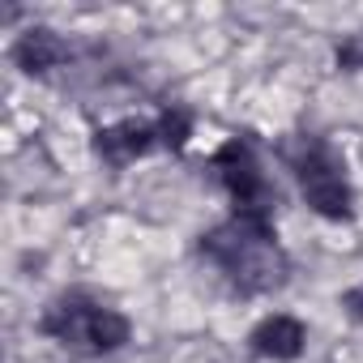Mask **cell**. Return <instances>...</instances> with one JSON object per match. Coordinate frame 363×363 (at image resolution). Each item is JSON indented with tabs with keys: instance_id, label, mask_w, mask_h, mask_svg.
<instances>
[{
	"instance_id": "8992f818",
	"label": "cell",
	"mask_w": 363,
	"mask_h": 363,
	"mask_svg": "<svg viewBox=\"0 0 363 363\" xmlns=\"http://www.w3.org/2000/svg\"><path fill=\"white\" fill-rule=\"evenodd\" d=\"M308 350V325L291 312H269L248 329V354L265 363H295Z\"/></svg>"
},
{
	"instance_id": "ba28073f",
	"label": "cell",
	"mask_w": 363,
	"mask_h": 363,
	"mask_svg": "<svg viewBox=\"0 0 363 363\" xmlns=\"http://www.w3.org/2000/svg\"><path fill=\"white\" fill-rule=\"evenodd\" d=\"M158 133H162V150H184L189 137H193V111L184 103H171L158 111Z\"/></svg>"
},
{
	"instance_id": "9c48e42d",
	"label": "cell",
	"mask_w": 363,
	"mask_h": 363,
	"mask_svg": "<svg viewBox=\"0 0 363 363\" xmlns=\"http://www.w3.org/2000/svg\"><path fill=\"white\" fill-rule=\"evenodd\" d=\"M337 69H346V73H363V35L342 39V48H337Z\"/></svg>"
},
{
	"instance_id": "3957f363",
	"label": "cell",
	"mask_w": 363,
	"mask_h": 363,
	"mask_svg": "<svg viewBox=\"0 0 363 363\" xmlns=\"http://www.w3.org/2000/svg\"><path fill=\"white\" fill-rule=\"evenodd\" d=\"M35 329L48 342H56L65 350H82V354H116L133 342V320L116 303H107V299H99L94 291H82V286L60 291L56 299H48Z\"/></svg>"
},
{
	"instance_id": "277c9868",
	"label": "cell",
	"mask_w": 363,
	"mask_h": 363,
	"mask_svg": "<svg viewBox=\"0 0 363 363\" xmlns=\"http://www.w3.org/2000/svg\"><path fill=\"white\" fill-rule=\"evenodd\" d=\"M210 175L214 184L227 193L231 214L244 218H274L278 210V184L274 175L265 171V158L257 150L252 137H227L214 154H210Z\"/></svg>"
},
{
	"instance_id": "5b68a950",
	"label": "cell",
	"mask_w": 363,
	"mask_h": 363,
	"mask_svg": "<svg viewBox=\"0 0 363 363\" xmlns=\"http://www.w3.org/2000/svg\"><path fill=\"white\" fill-rule=\"evenodd\" d=\"M154 150H162V133H158V120H137V116H124V120H111L103 128H94V154L107 162V167H133L137 158H150Z\"/></svg>"
},
{
	"instance_id": "30bf717a",
	"label": "cell",
	"mask_w": 363,
	"mask_h": 363,
	"mask_svg": "<svg viewBox=\"0 0 363 363\" xmlns=\"http://www.w3.org/2000/svg\"><path fill=\"white\" fill-rule=\"evenodd\" d=\"M337 303L346 308V316H350V320H363V286H354V291H346V295H342Z\"/></svg>"
},
{
	"instance_id": "7a4b0ae2",
	"label": "cell",
	"mask_w": 363,
	"mask_h": 363,
	"mask_svg": "<svg viewBox=\"0 0 363 363\" xmlns=\"http://www.w3.org/2000/svg\"><path fill=\"white\" fill-rule=\"evenodd\" d=\"M282 162H286V171L295 179L303 206L316 218H325V223H354V214H359L354 179H350V167H346L342 150L329 137L295 133L282 145Z\"/></svg>"
},
{
	"instance_id": "52a82bcc",
	"label": "cell",
	"mask_w": 363,
	"mask_h": 363,
	"mask_svg": "<svg viewBox=\"0 0 363 363\" xmlns=\"http://www.w3.org/2000/svg\"><path fill=\"white\" fill-rule=\"evenodd\" d=\"M73 56L69 39L52 26H26L13 43H9V60L13 69H22L26 77H52L56 69H65Z\"/></svg>"
},
{
	"instance_id": "6da1fadb",
	"label": "cell",
	"mask_w": 363,
	"mask_h": 363,
	"mask_svg": "<svg viewBox=\"0 0 363 363\" xmlns=\"http://www.w3.org/2000/svg\"><path fill=\"white\" fill-rule=\"evenodd\" d=\"M197 252L244 299L274 295V291H282L291 282V257H286V248L278 240L274 218L227 214L223 223H214L210 231H201Z\"/></svg>"
}]
</instances>
